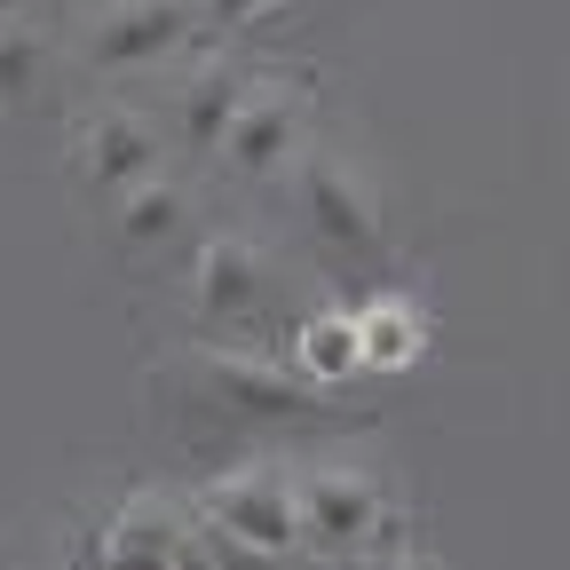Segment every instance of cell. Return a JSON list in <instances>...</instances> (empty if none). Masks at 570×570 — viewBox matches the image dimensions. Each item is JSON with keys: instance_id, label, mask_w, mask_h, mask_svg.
<instances>
[{"instance_id": "8fae6325", "label": "cell", "mask_w": 570, "mask_h": 570, "mask_svg": "<svg viewBox=\"0 0 570 570\" xmlns=\"http://www.w3.org/2000/svg\"><path fill=\"white\" fill-rule=\"evenodd\" d=\"M246 80H254V71H246L238 56H223V48H198V63L183 71V80H175V96H167V127H175V142H183V151H214V135L230 127V111H238Z\"/></svg>"}, {"instance_id": "5b68a950", "label": "cell", "mask_w": 570, "mask_h": 570, "mask_svg": "<svg viewBox=\"0 0 570 570\" xmlns=\"http://www.w3.org/2000/svg\"><path fill=\"white\" fill-rule=\"evenodd\" d=\"M206 40V0H96V17L80 32V63L119 80V71L175 63Z\"/></svg>"}, {"instance_id": "2e32d148", "label": "cell", "mask_w": 570, "mask_h": 570, "mask_svg": "<svg viewBox=\"0 0 570 570\" xmlns=\"http://www.w3.org/2000/svg\"><path fill=\"white\" fill-rule=\"evenodd\" d=\"M40 9H56V0H0V17H40Z\"/></svg>"}, {"instance_id": "5bb4252c", "label": "cell", "mask_w": 570, "mask_h": 570, "mask_svg": "<svg viewBox=\"0 0 570 570\" xmlns=\"http://www.w3.org/2000/svg\"><path fill=\"white\" fill-rule=\"evenodd\" d=\"M48 71H56V32L40 17H0V119L40 104Z\"/></svg>"}, {"instance_id": "9a60e30c", "label": "cell", "mask_w": 570, "mask_h": 570, "mask_svg": "<svg viewBox=\"0 0 570 570\" xmlns=\"http://www.w3.org/2000/svg\"><path fill=\"white\" fill-rule=\"evenodd\" d=\"M333 570H436V562H412V554H356V562H333Z\"/></svg>"}, {"instance_id": "7c38bea8", "label": "cell", "mask_w": 570, "mask_h": 570, "mask_svg": "<svg viewBox=\"0 0 570 570\" xmlns=\"http://www.w3.org/2000/svg\"><path fill=\"white\" fill-rule=\"evenodd\" d=\"M104 570H206V562H198V539H190L183 508L135 499V508L111 523V539H104Z\"/></svg>"}, {"instance_id": "4fadbf2b", "label": "cell", "mask_w": 570, "mask_h": 570, "mask_svg": "<svg viewBox=\"0 0 570 570\" xmlns=\"http://www.w3.org/2000/svg\"><path fill=\"white\" fill-rule=\"evenodd\" d=\"M285 365H294L302 381L317 389H348V381H365V365H356V309L348 302H317L309 317H294V333H285Z\"/></svg>"}, {"instance_id": "ba28073f", "label": "cell", "mask_w": 570, "mask_h": 570, "mask_svg": "<svg viewBox=\"0 0 570 570\" xmlns=\"http://www.w3.org/2000/svg\"><path fill=\"white\" fill-rule=\"evenodd\" d=\"M190 223H198V190H190L183 175H167V167H151L142 183H127V190L104 198V238H111L119 262H159V254H175V246L190 238Z\"/></svg>"}, {"instance_id": "7a4b0ae2", "label": "cell", "mask_w": 570, "mask_h": 570, "mask_svg": "<svg viewBox=\"0 0 570 570\" xmlns=\"http://www.w3.org/2000/svg\"><path fill=\"white\" fill-rule=\"evenodd\" d=\"M159 396H183L190 412L223 420V428H325V420H341L333 389L302 381L262 341H190L183 356L159 365Z\"/></svg>"}, {"instance_id": "8992f818", "label": "cell", "mask_w": 570, "mask_h": 570, "mask_svg": "<svg viewBox=\"0 0 570 570\" xmlns=\"http://www.w3.org/2000/svg\"><path fill=\"white\" fill-rule=\"evenodd\" d=\"M309 119H317V104H309L302 80L254 71L246 96H238V111H230V127L214 135V151H206V159H223L238 183H277V167L294 159V142L309 135Z\"/></svg>"}, {"instance_id": "3957f363", "label": "cell", "mask_w": 570, "mask_h": 570, "mask_svg": "<svg viewBox=\"0 0 570 570\" xmlns=\"http://www.w3.org/2000/svg\"><path fill=\"white\" fill-rule=\"evenodd\" d=\"M294 531L302 554L317 562H356V554H389L396 547V491L365 460H302L294 468Z\"/></svg>"}, {"instance_id": "6da1fadb", "label": "cell", "mask_w": 570, "mask_h": 570, "mask_svg": "<svg viewBox=\"0 0 570 570\" xmlns=\"http://www.w3.org/2000/svg\"><path fill=\"white\" fill-rule=\"evenodd\" d=\"M277 183H285V214H294V230L317 246V262L333 269V285L365 294V285L389 277L396 230H389V214H381L373 175L356 167L341 142L302 135V142H294V159L277 167Z\"/></svg>"}, {"instance_id": "30bf717a", "label": "cell", "mask_w": 570, "mask_h": 570, "mask_svg": "<svg viewBox=\"0 0 570 570\" xmlns=\"http://www.w3.org/2000/svg\"><path fill=\"white\" fill-rule=\"evenodd\" d=\"M348 309H356V365L381 373V381L412 373L420 356H428V341H436V317H428V302L404 294V285H389V277L365 285Z\"/></svg>"}, {"instance_id": "9c48e42d", "label": "cell", "mask_w": 570, "mask_h": 570, "mask_svg": "<svg viewBox=\"0 0 570 570\" xmlns=\"http://www.w3.org/2000/svg\"><path fill=\"white\" fill-rule=\"evenodd\" d=\"M151 167H167V127H159V111L111 104V111H88L80 135H71V175H80L96 198L142 183Z\"/></svg>"}, {"instance_id": "277c9868", "label": "cell", "mask_w": 570, "mask_h": 570, "mask_svg": "<svg viewBox=\"0 0 570 570\" xmlns=\"http://www.w3.org/2000/svg\"><path fill=\"white\" fill-rule=\"evenodd\" d=\"M183 302H190V317H198L206 341H262V325L285 302V277H277V262L246 230H198L190 238Z\"/></svg>"}, {"instance_id": "52a82bcc", "label": "cell", "mask_w": 570, "mask_h": 570, "mask_svg": "<svg viewBox=\"0 0 570 570\" xmlns=\"http://www.w3.org/2000/svg\"><path fill=\"white\" fill-rule=\"evenodd\" d=\"M190 515L214 523V531H230V539H246V547L302 554V531H294V468H285L277 452L223 468V475L190 499Z\"/></svg>"}]
</instances>
